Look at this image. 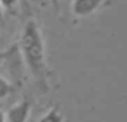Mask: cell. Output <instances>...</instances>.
I'll return each instance as SVG.
<instances>
[{"mask_svg": "<svg viewBox=\"0 0 127 122\" xmlns=\"http://www.w3.org/2000/svg\"><path fill=\"white\" fill-rule=\"evenodd\" d=\"M20 51L30 73L40 84L46 85L47 60L45 40L37 21L30 19L26 22L20 35Z\"/></svg>", "mask_w": 127, "mask_h": 122, "instance_id": "1", "label": "cell"}, {"mask_svg": "<svg viewBox=\"0 0 127 122\" xmlns=\"http://www.w3.org/2000/svg\"><path fill=\"white\" fill-rule=\"evenodd\" d=\"M106 0H72L71 11L78 18L88 17L103 7Z\"/></svg>", "mask_w": 127, "mask_h": 122, "instance_id": "2", "label": "cell"}, {"mask_svg": "<svg viewBox=\"0 0 127 122\" xmlns=\"http://www.w3.org/2000/svg\"><path fill=\"white\" fill-rule=\"evenodd\" d=\"M31 113V103L24 99L18 103L11 105L7 111V122H28Z\"/></svg>", "mask_w": 127, "mask_h": 122, "instance_id": "3", "label": "cell"}, {"mask_svg": "<svg viewBox=\"0 0 127 122\" xmlns=\"http://www.w3.org/2000/svg\"><path fill=\"white\" fill-rule=\"evenodd\" d=\"M64 121H65L64 114L60 112V110L58 108H51V109H49L38 120V122H64Z\"/></svg>", "mask_w": 127, "mask_h": 122, "instance_id": "4", "label": "cell"}, {"mask_svg": "<svg viewBox=\"0 0 127 122\" xmlns=\"http://www.w3.org/2000/svg\"><path fill=\"white\" fill-rule=\"evenodd\" d=\"M12 92V85L7 78L3 76H0V100L8 98Z\"/></svg>", "mask_w": 127, "mask_h": 122, "instance_id": "5", "label": "cell"}, {"mask_svg": "<svg viewBox=\"0 0 127 122\" xmlns=\"http://www.w3.org/2000/svg\"><path fill=\"white\" fill-rule=\"evenodd\" d=\"M0 1H1V4H2V7H3V9H6V10H11V9L15 8L18 0H0Z\"/></svg>", "mask_w": 127, "mask_h": 122, "instance_id": "6", "label": "cell"}, {"mask_svg": "<svg viewBox=\"0 0 127 122\" xmlns=\"http://www.w3.org/2000/svg\"><path fill=\"white\" fill-rule=\"evenodd\" d=\"M0 122H7V117L3 111L0 110Z\"/></svg>", "mask_w": 127, "mask_h": 122, "instance_id": "7", "label": "cell"}, {"mask_svg": "<svg viewBox=\"0 0 127 122\" xmlns=\"http://www.w3.org/2000/svg\"><path fill=\"white\" fill-rule=\"evenodd\" d=\"M2 15H3V7H2L1 1H0V19H2Z\"/></svg>", "mask_w": 127, "mask_h": 122, "instance_id": "8", "label": "cell"}]
</instances>
